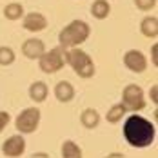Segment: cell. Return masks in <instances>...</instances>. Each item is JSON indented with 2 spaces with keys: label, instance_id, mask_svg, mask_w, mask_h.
Returning a JSON list of instances; mask_svg holds the SVG:
<instances>
[{
  "label": "cell",
  "instance_id": "cell-1",
  "mask_svg": "<svg viewBox=\"0 0 158 158\" xmlns=\"http://www.w3.org/2000/svg\"><path fill=\"white\" fill-rule=\"evenodd\" d=\"M122 135L131 147L145 149L156 140V127L151 120L143 118L142 114H129L124 122Z\"/></svg>",
  "mask_w": 158,
  "mask_h": 158
},
{
  "label": "cell",
  "instance_id": "cell-2",
  "mask_svg": "<svg viewBox=\"0 0 158 158\" xmlns=\"http://www.w3.org/2000/svg\"><path fill=\"white\" fill-rule=\"evenodd\" d=\"M91 35V27L85 20H71L62 31L58 33V44L62 49H75L80 48Z\"/></svg>",
  "mask_w": 158,
  "mask_h": 158
},
{
  "label": "cell",
  "instance_id": "cell-3",
  "mask_svg": "<svg viewBox=\"0 0 158 158\" xmlns=\"http://www.w3.org/2000/svg\"><path fill=\"white\" fill-rule=\"evenodd\" d=\"M65 64L71 65V69L78 75L80 78H93L95 77V62L89 56V53H85L84 49L75 48L65 51Z\"/></svg>",
  "mask_w": 158,
  "mask_h": 158
},
{
  "label": "cell",
  "instance_id": "cell-4",
  "mask_svg": "<svg viewBox=\"0 0 158 158\" xmlns=\"http://www.w3.org/2000/svg\"><path fill=\"white\" fill-rule=\"evenodd\" d=\"M40 116L42 113L38 107H26L22 109L15 118V127L18 131V135H31L38 129V124H40Z\"/></svg>",
  "mask_w": 158,
  "mask_h": 158
},
{
  "label": "cell",
  "instance_id": "cell-5",
  "mask_svg": "<svg viewBox=\"0 0 158 158\" xmlns=\"http://www.w3.org/2000/svg\"><path fill=\"white\" fill-rule=\"evenodd\" d=\"M64 65H65V49H62L60 46L49 49V51H44V55L38 58L40 71L42 73H48V75L58 73Z\"/></svg>",
  "mask_w": 158,
  "mask_h": 158
},
{
  "label": "cell",
  "instance_id": "cell-6",
  "mask_svg": "<svg viewBox=\"0 0 158 158\" xmlns=\"http://www.w3.org/2000/svg\"><path fill=\"white\" fill-rule=\"evenodd\" d=\"M127 113H138L142 111L147 102H145V95H143V89L136 84H129L124 87L122 91V102H120Z\"/></svg>",
  "mask_w": 158,
  "mask_h": 158
},
{
  "label": "cell",
  "instance_id": "cell-7",
  "mask_svg": "<svg viewBox=\"0 0 158 158\" xmlns=\"http://www.w3.org/2000/svg\"><path fill=\"white\" fill-rule=\"evenodd\" d=\"M2 155L6 158H18L26 153V140L24 135H13L9 138H6V142L2 143Z\"/></svg>",
  "mask_w": 158,
  "mask_h": 158
},
{
  "label": "cell",
  "instance_id": "cell-8",
  "mask_svg": "<svg viewBox=\"0 0 158 158\" xmlns=\"http://www.w3.org/2000/svg\"><path fill=\"white\" fill-rule=\"evenodd\" d=\"M124 65L131 73H143L147 69V56L138 49H129L124 55Z\"/></svg>",
  "mask_w": 158,
  "mask_h": 158
},
{
  "label": "cell",
  "instance_id": "cell-9",
  "mask_svg": "<svg viewBox=\"0 0 158 158\" xmlns=\"http://www.w3.org/2000/svg\"><path fill=\"white\" fill-rule=\"evenodd\" d=\"M22 26L24 29L29 33H40L48 27V18L42 15V13H27L24 15V20H22Z\"/></svg>",
  "mask_w": 158,
  "mask_h": 158
},
{
  "label": "cell",
  "instance_id": "cell-10",
  "mask_svg": "<svg viewBox=\"0 0 158 158\" xmlns=\"http://www.w3.org/2000/svg\"><path fill=\"white\" fill-rule=\"evenodd\" d=\"M46 51V46L40 38H27L24 44H22V53L26 58L29 60H38Z\"/></svg>",
  "mask_w": 158,
  "mask_h": 158
},
{
  "label": "cell",
  "instance_id": "cell-11",
  "mask_svg": "<svg viewBox=\"0 0 158 158\" xmlns=\"http://www.w3.org/2000/svg\"><path fill=\"white\" fill-rule=\"evenodd\" d=\"M55 98L58 100V102H62V104H67V102H71L75 95H77V91H75V85L71 84V82H67V80H60L56 85H55Z\"/></svg>",
  "mask_w": 158,
  "mask_h": 158
},
{
  "label": "cell",
  "instance_id": "cell-12",
  "mask_svg": "<svg viewBox=\"0 0 158 158\" xmlns=\"http://www.w3.org/2000/svg\"><path fill=\"white\" fill-rule=\"evenodd\" d=\"M29 98H31L33 102H36V104H40V102H44L49 95V87L46 82H42V80H38V82H33L31 85H29Z\"/></svg>",
  "mask_w": 158,
  "mask_h": 158
},
{
  "label": "cell",
  "instance_id": "cell-13",
  "mask_svg": "<svg viewBox=\"0 0 158 158\" xmlns=\"http://www.w3.org/2000/svg\"><path fill=\"white\" fill-rule=\"evenodd\" d=\"M100 113L96 109H93V107H87V109L82 111V114H80V124L85 127V129H95V127H98V124H100Z\"/></svg>",
  "mask_w": 158,
  "mask_h": 158
},
{
  "label": "cell",
  "instance_id": "cell-14",
  "mask_svg": "<svg viewBox=\"0 0 158 158\" xmlns=\"http://www.w3.org/2000/svg\"><path fill=\"white\" fill-rule=\"evenodd\" d=\"M140 33L147 38H156L158 36V18L156 16H145L140 22Z\"/></svg>",
  "mask_w": 158,
  "mask_h": 158
},
{
  "label": "cell",
  "instance_id": "cell-15",
  "mask_svg": "<svg viewBox=\"0 0 158 158\" xmlns=\"http://www.w3.org/2000/svg\"><path fill=\"white\" fill-rule=\"evenodd\" d=\"M60 155L62 158H84L82 147L73 140H64L62 147H60Z\"/></svg>",
  "mask_w": 158,
  "mask_h": 158
},
{
  "label": "cell",
  "instance_id": "cell-16",
  "mask_svg": "<svg viewBox=\"0 0 158 158\" xmlns=\"http://www.w3.org/2000/svg\"><path fill=\"white\" fill-rule=\"evenodd\" d=\"M111 13V4L107 0H95L91 4V15L96 20H106Z\"/></svg>",
  "mask_w": 158,
  "mask_h": 158
},
{
  "label": "cell",
  "instance_id": "cell-17",
  "mask_svg": "<svg viewBox=\"0 0 158 158\" xmlns=\"http://www.w3.org/2000/svg\"><path fill=\"white\" fill-rule=\"evenodd\" d=\"M4 16L7 18V20H20V18H24V6L20 4V2H11V4H7L6 7H4Z\"/></svg>",
  "mask_w": 158,
  "mask_h": 158
},
{
  "label": "cell",
  "instance_id": "cell-18",
  "mask_svg": "<svg viewBox=\"0 0 158 158\" xmlns=\"http://www.w3.org/2000/svg\"><path fill=\"white\" fill-rule=\"evenodd\" d=\"M127 114L126 107L118 102V104H114V106H111L109 111H107V114H106V120L109 122V124H118V122H122V118Z\"/></svg>",
  "mask_w": 158,
  "mask_h": 158
},
{
  "label": "cell",
  "instance_id": "cell-19",
  "mask_svg": "<svg viewBox=\"0 0 158 158\" xmlns=\"http://www.w3.org/2000/svg\"><path fill=\"white\" fill-rule=\"evenodd\" d=\"M16 60V55L13 48H9V46H0V65H11V64H15Z\"/></svg>",
  "mask_w": 158,
  "mask_h": 158
},
{
  "label": "cell",
  "instance_id": "cell-20",
  "mask_svg": "<svg viewBox=\"0 0 158 158\" xmlns=\"http://www.w3.org/2000/svg\"><path fill=\"white\" fill-rule=\"evenodd\" d=\"M135 6L140 11H151L156 7V0H135Z\"/></svg>",
  "mask_w": 158,
  "mask_h": 158
},
{
  "label": "cell",
  "instance_id": "cell-21",
  "mask_svg": "<svg viewBox=\"0 0 158 158\" xmlns=\"http://www.w3.org/2000/svg\"><path fill=\"white\" fill-rule=\"evenodd\" d=\"M11 122V114L7 111H0V133L7 127V124Z\"/></svg>",
  "mask_w": 158,
  "mask_h": 158
},
{
  "label": "cell",
  "instance_id": "cell-22",
  "mask_svg": "<svg viewBox=\"0 0 158 158\" xmlns=\"http://www.w3.org/2000/svg\"><path fill=\"white\" fill-rule=\"evenodd\" d=\"M156 91H158V85H156V84H155V85H151V91H149V96H151V102H153V104H156V102H158Z\"/></svg>",
  "mask_w": 158,
  "mask_h": 158
},
{
  "label": "cell",
  "instance_id": "cell-23",
  "mask_svg": "<svg viewBox=\"0 0 158 158\" xmlns=\"http://www.w3.org/2000/svg\"><path fill=\"white\" fill-rule=\"evenodd\" d=\"M156 44H153L151 46V62H153V65H158V60H156Z\"/></svg>",
  "mask_w": 158,
  "mask_h": 158
}]
</instances>
